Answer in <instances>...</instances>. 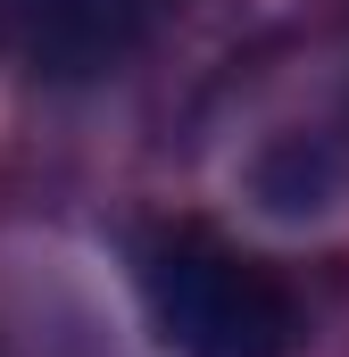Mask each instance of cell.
Segmentation results:
<instances>
[{
  "instance_id": "2",
  "label": "cell",
  "mask_w": 349,
  "mask_h": 357,
  "mask_svg": "<svg viewBox=\"0 0 349 357\" xmlns=\"http://www.w3.org/2000/svg\"><path fill=\"white\" fill-rule=\"evenodd\" d=\"M0 50L59 84L108 75L142 50V0H0Z\"/></svg>"
},
{
  "instance_id": "1",
  "label": "cell",
  "mask_w": 349,
  "mask_h": 357,
  "mask_svg": "<svg viewBox=\"0 0 349 357\" xmlns=\"http://www.w3.org/2000/svg\"><path fill=\"white\" fill-rule=\"evenodd\" d=\"M142 299L174 357H291L299 349V299L250 250L183 225L142 250Z\"/></svg>"
}]
</instances>
